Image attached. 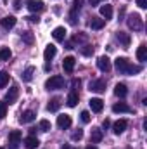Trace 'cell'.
<instances>
[{
    "instance_id": "cell-27",
    "label": "cell",
    "mask_w": 147,
    "mask_h": 149,
    "mask_svg": "<svg viewBox=\"0 0 147 149\" xmlns=\"http://www.w3.org/2000/svg\"><path fill=\"white\" fill-rule=\"evenodd\" d=\"M21 38H23V42L28 43V45H33V42H35V35H33L31 31H23V33H21Z\"/></svg>"
},
{
    "instance_id": "cell-13",
    "label": "cell",
    "mask_w": 147,
    "mask_h": 149,
    "mask_svg": "<svg viewBox=\"0 0 147 149\" xmlns=\"http://www.w3.org/2000/svg\"><path fill=\"white\" fill-rule=\"evenodd\" d=\"M16 17L14 16H5L2 21H0V24H2V28H5V30H10V28H14L16 26Z\"/></svg>"
},
{
    "instance_id": "cell-5",
    "label": "cell",
    "mask_w": 147,
    "mask_h": 149,
    "mask_svg": "<svg viewBox=\"0 0 147 149\" xmlns=\"http://www.w3.org/2000/svg\"><path fill=\"white\" fill-rule=\"evenodd\" d=\"M97 68L101 70V71H104V73H109L111 71V61L107 56H102V57H99L97 59Z\"/></svg>"
},
{
    "instance_id": "cell-10",
    "label": "cell",
    "mask_w": 147,
    "mask_h": 149,
    "mask_svg": "<svg viewBox=\"0 0 147 149\" xmlns=\"http://www.w3.org/2000/svg\"><path fill=\"white\" fill-rule=\"evenodd\" d=\"M74 64H76L74 57L73 56H68V57H64V61H62V70H64L66 73H73Z\"/></svg>"
},
{
    "instance_id": "cell-34",
    "label": "cell",
    "mask_w": 147,
    "mask_h": 149,
    "mask_svg": "<svg viewBox=\"0 0 147 149\" xmlns=\"http://www.w3.org/2000/svg\"><path fill=\"white\" fill-rule=\"evenodd\" d=\"M80 118H81V121H83V123H88V121H90V113H88V111H81Z\"/></svg>"
},
{
    "instance_id": "cell-25",
    "label": "cell",
    "mask_w": 147,
    "mask_h": 149,
    "mask_svg": "<svg viewBox=\"0 0 147 149\" xmlns=\"http://www.w3.org/2000/svg\"><path fill=\"white\" fill-rule=\"evenodd\" d=\"M33 73H35V68L33 66H28L23 74H21V78H23V81H31V78H33Z\"/></svg>"
},
{
    "instance_id": "cell-30",
    "label": "cell",
    "mask_w": 147,
    "mask_h": 149,
    "mask_svg": "<svg viewBox=\"0 0 147 149\" xmlns=\"http://www.w3.org/2000/svg\"><path fill=\"white\" fill-rule=\"evenodd\" d=\"M9 85V73L7 71H0V88Z\"/></svg>"
},
{
    "instance_id": "cell-45",
    "label": "cell",
    "mask_w": 147,
    "mask_h": 149,
    "mask_svg": "<svg viewBox=\"0 0 147 149\" xmlns=\"http://www.w3.org/2000/svg\"><path fill=\"white\" fill-rule=\"evenodd\" d=\"M0 149H3V148H0Z\"/></svg>"
},
{
    "instance_id": "cell-2",
    "label": "cell",
    "mask_w": 147,
    "mask_h": 149,
    "mask_svg": "<svg viewBox=\"0 0 147 149\" xmlns=\"http://www.w3.org/2000/svg\"><path fill=\"white\" fill-rule=\"evenodd\" d=\"M64 87V78L61 74H55V76H50L47 81H45V88L47 90H59Z\"/></svg>"
},
{
    "instance_id": "cell-16",
    "label": "cell",
    "mask_w": 147,
    "mask_h": 149,
    "mask_svg": "<svg viewBox=\"0 0 147 149\" xmlns=\"http://www.w3.org/2000/svg\"><path fill=\"white\" fill-rule=\"evenodd\" d=\"M21 139H23V132H21V130H12V132L9 134V142L14 144V148H16V144H19Z\"/></svg>"
},
{
    "instance_id": "cell-28",
    "label": "cell",
    "mask_w": 147,
    "mask_h": 149,
    "mask_svg": "<svg viewBox=\"0 0 147 149\" xmlns=\"http://www.w3.org/2000/svg\"><path fill=\"white\" fill-rule=\"evenodd\" d=\"M102 130H99V128H94L92 130V135H90V139H92V142H101L102 141Z\"/></svg>"
},
{
    "instance_id": "cell-9",
    "label": "cell",
    "mask_w": 147,
    "mask_h": 149,
    "mask_svg": "<svg viewBox=\"0 0 147 149\" xmlns=\"http://www.w3.org/2000/svg\"><path fill=\"white\" fill-rule=\"evenodd\" d=\"M57 125H59V128H69L73 125V120L69 114H61V116H57Z\"/></svg>"
},
{
    "instance_id": "cell-36",
    "label": "cell",
    "mask_w": 147,
    "mask_h": 149,
    "mask_svg": "<svg viewBox=\"0 0 147 149\" xmlns=\"http://www.w3.org/2000/svg\"><path fill=\"white\" fill-rule=\"evenodd\" d=\"M69 23H71V24H76V9H73V10L69 12Z\"/></svg>"
},
{
    "instance_id": "cell-1",
    "label": "cell",
    "mask_w": 147,
    "mask_h": 149,
    "mask_svg": "<svg viewBox=\"0 0 147 149\" xmlns=\"http://www.w3.org/2000/svg\"><path fill=\"white\" fill-rule=\"evenodd\" d=\"M114 66H116V70L119 73L123 74H135V73H140V70H142L140 66H132L126 57H118L114 61Z\"/></svg>"
},
{
    "instance_id": "cell-41",
    "label": "cell",
    "mask_w": 147,
    "mask_h": 149,
    "mask_svg": "<svg viewBox=\"0 0 147 149\" xmlns=\"http://www.w3.org/2000/svg\"><path fill=\"white\" fill-rule=\"evenodd\" d=\"M102 127H104V128H109V127H111V121L107 120V118H106V120L102 121Z\"/></svg>"
},
{
    "instance_id": "cell-40",
    "label": "cell",
    "mask_w": 147,
    "mask_h": 149,
    "mask_svg": "<svg viewBox=\"0 0 147 149\" xmlns=\"http://www.w3.org/2000/svg\"><path fill=\"white\" fill-rule=\"evenodd\" d=\"M81 2H83V0H74L73 9H76V10H78V9H80V5H81Z\"/></svg>"
},
{
    "instance_id": "cell-3",
    "label": "cell",
    "mask_w": 147,
    "mask_h": 149,
    "mask_svg": "<svg viewBox=\"0 0 147 149\" xmlns=\"http://www.w3.org/2000/svg\"><path fill=\"white\" fill-rule=\"evenodd\" d=\"M128 26L133 30V31H140L142 28H144V23H142V17L139 16V14H132V16H128Z\"/></svg>"
},
{
    "instance_id": "cell-32",
    "label": "cell",
    "mask_w": 147,
    "mask_h": 149,
    "mask_svg": "<svg viewBox=\"0 0 147 149\" xmlns=\"http://www.w3.org/2000/svg\"><path fill=\"white\" fill-rule=\"evenodd\" d=\"M5 116H7V102L0 101V120H3Z\"/></svg>"
},
{
    "instance_id": "cell-12",
    "label": "cell",
    "mask_w": 147,
    "mask_h": 149,
    "mask_svg": "<svg viewBox=\"0 0 147 149\" xmlns=\"http://www.w3.org/2000/svg\"><path fill=\"white\" fill-rule=\"evenodd\" d=\"M52 37H54L55 42H64L66 40V30H64V26H57L52 31Z\"/></svg>"
},
{
    "instance_id": "cell-17",
    "label": "cell",
    "mask_w": 147,
    "mask_h": 149,
    "mask_svg": "<svg viewBox=\"0 0 147 149\" xmlns=\"http://www.w3.org/2000/svg\"><path fill=\"white\" fill-rule=\"evenodd\" d=\"M78 99H80L78 92H76V90H71V92H69V95H68V99H66V104H68L69 108H74V106L78 104Z\"/></svg>"
},
{
    "instance_id": "cell-8",
    "label": "cell",
    "mask_w": 147,
    "mask_h": 149,
    "mask_svg": "<svg viewBox=\"0 0 147 149\" xmlns=\"http://www.w3.org/2000/svg\"><path fill=\"white\" fill-rule=\"evenodd\" d=\"M88 104H90V108H92L94 113H101L104 109V101L99 99V97H92V99L88 101Z\"/></svg>"
},
{
    "instance_id": "cell-29",
    "label": "cell",
    "mask_w": 147,
    "mask_h": 149,
    "mask_svg": "<svg viewBox=\"0 0 147 149\" xmlns=\"http://www.w3.org/2000/svg\"><path fill=\"white\" fill-rule=\"evenodd\" d=\"M10 56H12V52H10L9 47H2L0 49V61H9Z\"/></svg>"
},
{
    "instance_id": "cell-21",
    "label": "cell",
    "mask_w": 147,
    "mask_h": 149,
    "mask_svg": "<svg viewBox=\"0 0 147 149\" xmlns=\"http://www.w3.org/2000/svg\"><path fill=\"white\" fill-rule=\"evenodd\" d=\"M57 54V49H55V45H47L45 47V50H43V57L47 59V61H50L54 56Z\"/></svg>"
},
{
    "instance_id": "cell-26",
    "label": "cell",
    "mask_w": 147,
    "mask_h": 149,
    "mask_svg": "<svg viewBox=\"0 0 147 149\" xmlns=\"http://www.w3.org/2000/svg\"><path fill=\"white\" fill-rule=\"evenodd\" d=\"M137 59H139V61H142V63L147 61V47L144 45V43L137 49Z\"/></svg>"
},
{
    "instance_id": "cell-23",
    "label": "cell",
    "mask_w": 147,
    "mask_h": 149,
    "mask_svg": "<svg viewBox=\"0 0 147 149\" xmlns=\"http://www.w3.org/2000/svg\"><path fill=\"white\" fill-rule=\"evenodd\" d=\"M101 16L106 17V21L111 19V17H112V7L107 5V3H106V5H101Z\"/></svg>"
},
{
    "instance_id": "cell-11",
    "label": "cell",
    "mask_w": 147,
    "mask_h": 149,
    "mask_svg": "<svg viewBox=\"0 0 147 149\" xmlns=\"http://www.w3.org/2000/svg\"><path fill=\"white\" fill-rule=\"evenodd\" d=\"M126 127H128L126 120H118V121L112 125V132H114L116 135H119V134H123V132L126 130Z\"/></svg>"
},
{
    "instance_id": "cell-6",
    "label": "cell",
    "mask_w": 147,
    "mask_h": 149,
    "mask_svg": "<svg viewBox=\"0 0 147 149\" xmlns=\"http://www.w3.org/2000/svg\"><path fill=\"white\" fill-rule=\"evenodd\" d=\"M88 90L97 92V94L104 92L106 90V80H94V81H90V88Z\"/></svg>"
},
{
    "instance_id": "cell-42",
    "label": "cell",
    "mask_w": 147,
    "mask_h": 149,
    "mask_svg": "<svg viewBox=\"0 0 147 149\" xmlns=\"http://www.w3.org/2000/svg\"><path fill=\"white\" fill-rule=\"evenodd\" d=\"M88 2H90V5H97V3H99L101 0H88Z\"/></svg>"
},
{
    "instance_id": "cell-39",
    "label": "cell",
    "mask_w": 147,
    "mask_h": 149,
    "mask_svg": "<svg viewBox=\"0 0 147 149\" xmlns=\"http://www.w3.org/2000/svg\"><path fill=\"white\" fill-rule=\"evenodd\" d=\"M26 19H28L30 23H38V21H40V19H38V16H30V17H26Z\"/></svg>"
},
{
    "instance_id": "cell-24",
    "label": "cell",
    "mask_w": 147,
    "mask_h": 149,
    "mask_svg": "<svg viewBox=\"0 0 147 149\" xmlns=\"http://www.w3.org/2000/svg\"><path fill=\"white\" fill-rule=\"evenodd\" d=\"M59 108H61V101H59L57 97H55V99H50L49 104H47V109H49L50 113H55Z\"/></svg>"
},
{
    "instance_id": "cell-44",
    "label": "cell",
    "mask_w": 147,
    "mask_h": 149,
    "mask_svg": "<svg viewBox=\"0 0 147 149\" xmlns=\"http://www.w3.org/2000/svg\"><path fill=\"white\" fill-rule=\"evenodd\" d=\"M85 149H97L95 146H88V148H85Z\"/></svg>"
},
{
    "instance_id": "cell-43",
    "label": "cell",
    "mask_w": 147,
    "mask_h": 149,
    "mask_svg": "<svg viewBox=\"0 0 147 149\" xmlns=\"http://www.w3.org/2000/svg\"><path fill=\"white\" fill-rule=\"evenodd\" d=\"M61 149H74V148H73V146H69V144H64Z\"/></svg>"
},
{
    "instance_id": "cell-31",
    "label": "cell",
    "mask_w": 147,
    "mask_h": 149,
    "mask_svg": "<svg viewBox=\"0 0 147 149\" xmlns=\"http://www.w3.org/2000/svg\"><path fill=\"white\" fill-rule=\"evenodd\" d=\"M50 128H52V125H50L49 120H42V121H40V130H42V132H49Z\"/></svg>"
},
{
    "instance_id": "cell-20",
    "label": "cell",
    "mask_w": 147,
    "mask_h": 149,
    "mask_svg": "<svg viewBox=\"0 0 147 149\" xmlns=\"http://www.w3.org/2000/svg\"><path fill=\"white\" fill-rule=\"evenodd\" d=\"M112 113H132V108L125 102H118L112 106Z\"/></svg>"
},
{
    "instance_id": "cell-15",
    "label": "cell",
    "mask_w": 147,
    "mask_h": 149,
    "mask_svg": "<svg viewBox=\"0 0 147 149\" xmlns=\"http://www.w3.org/2000/svg\"><path fill=\"white\" fill-rule=\"evenodd\" d=\"M104 24H106V19H101V17H92L90 23H88V26L92 30H102Z\"/></svg>"
},
{
    "instance_id": "cell-33",
    "label": "cell",
    "mask_w": 147,
    "mask_h": 149,
    "mask_svg": "<svg viewBox=\"0 0 147 149\" xmlns=\"http://www.w3.org/2000/svg\"><path fill=\"white\" fill-rule=\"evenodd\" d=\"M81 54H83V56H92V54H94V49H92L90 45H85V47L81 49Z\"/></svg>"
},
{
    "instance_id": "cell-35",
    "label": "cell",
    "mask_w": 147,
    "mask_h": 149,
    "mask_svg": "<svg viewBox=\"0 0 147 149\" xmlns=\"http://www.w3.org/2000/svg\"><path fill=\"white\" fill-rule=\"evenodd\" d=\"M81 137H83V132H81V130H76V132H73V135H71L73 141H80Z\"/></svg>"
},
{
    "instance_id": "cell-14",
    "label": "cell",
    "mask_w": 147,
    "mask_h": 149,
    "mask_svg": "<svg viewBox=\"0 0 147 149\" xmlns=\"http://www.w3.org/2000/svg\"><path fill=\"white\" fill-rule=\"evenodd\" d=\"M116 38H118V42L126 49V47H130V42H132V38H130V35L128 33H125V31H118V35H116Z\"/></svg>"
},
{
    "instance_id": "cell-38",
    "label": "cell",
    "mask_w": 147,
    "mask_h": 149,
    "mask_svg": "<svg viewBox=\"0 0 147 149\" xmlns=\"http://www.w3.org/2000/svg\"><path fill=\"white\" fill-rule=\"evenodd\" d=\"M137 5H139L140 9H146L147 7V0H137Z\"/></svg>"
},
{
    "instance_id": "cell-7",
    "label": "cell",
    "mask_w": 147,
    "mask_h": 149,
    "mask_svg": "<svg viewBox=\"0 0 147 149\" xmlns=\"http://www.w3.org/2000/svg\"><path fill=\"white\" fill-rule=\"evenodd\" d=\"M26 7H28V10H30V12H35V14H37V12H42V10L45 9V5H43V2H42V0H30Z\"/></svg>"
},
{
    "instance_id": "cell-22",
    "label": "cell",
    "mask_w": 147,
    "mask_h": 149,
    "mask_svg": "<svg viewBox=\"0 0 147 149\" xmlns=\"http://www.w3.org/2000/svg\"><path fill=\"white\" fill-rule=\"evenodd\" d=\"M114 94L118 95V97H126V94H128V88H126V85L125 83H118L116 87H114Z\"/></svg>"
},
{
    "instance_id": "cell-37",
    "label": "cell",
    "mask_w": 147,
    "mask_h": 149,
    "mask_svg": "<svg viewBox=\"0 0 147 149\" xmlns=\"http://www.w3.org/2000/svg\"><path fill=\"white\" fill-rule=\"evenodd\" d=\"M85 40H87L85 35H74V38H73V42H85Z\"/></svg>"
},
{
    "instance_id": "cell-4",
    "label": "cell",
    "mask_w": 147,
    "mask_h": 149,
    "mask_svg": "<svg viewBox=\"0 0 147 149\" xmlns=\"http://www.w3.org/2000/svg\"><path fill=\"white\" fill-rule=\"evenodd\" d=\"M17 95H19V88H17L16 85H12V87L9 88V92H7V95H5V102H7V104H14V102L17 101Z\"/></svg>"
},
{
    "instance_id": "cell-19",
    "label": "cell",
    "mask_w": 147,
    "mask_h": 149,
    "mask_svg": "<svg viewBox=\"0 0 147 149\" xmlns=\"http://www.w3.org/2000/svg\"><path fill=\"white\" fill-rule=\"evenodd\" d=\"M37 118V114H35V111H31V109H28V111H24L23 114H21V123H31L33 120Z\"/></svg>"
},
{
    "instance_id": "cell-18",
    "label": "cell",
    "mask_w": 147,
    "mask_h": 149,
    "mask_svg": "<svg viewBox=\"0 0 147 149\" xmlns=\"http://www.w3.org/2000/svg\"><path fill=\"white\" fill-rule=\"evenodd\" d=\"M38 139L35 137V135H28L26 139H24V146H26V149H37L38 148Z\"/></svg>"
}]
</instances>
